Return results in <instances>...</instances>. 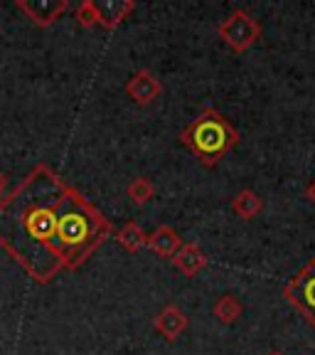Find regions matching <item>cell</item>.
I'll use <instances>...</instances> for the list:
<instances>
[{"instance_id": "6da1fadb", "label": "cell", "mask_w": 315, "mask_h": 355, "mask_svg": "<svg viewBox=\"0 0 315 355\" xmlns=\"http://www.w3.org/2000/svg\"><path fill=\"white\" fill-rule=\"evenodd\" d=\"M77 193L55 171L37 166L0 200V244L35 282H52L66 269L64 222Z\"/></svg>"}, {"instance_id": "7a4b0ae2", "label": "cell", "mask_w": 315, "mask_h": 355, "mask_svg": "<svg viewBox=\"0 0 315 355\" xmlns=\"http://www.w3.org/2000/svg\"><path fill=\"white\" fill-rule=\"evenodd\" d=\"M180 144L205 168H215L239 144V131L217 109L199 111L197 119L180 133Z\"/></svg>"}, {"instance_id": "3957f363", "label": "cell", "mask_w": 315, "mask_h": 355, "mask_svg": "<svg viewBox=\"0 0 315 355\" xmlns=\"http://www.w3.org/2000/svg\"><path fill=\"white\" fill-rule=\"evenodd\" d=\"M217 35L229 50L242 55L249 47H254L256 42L261 40V25L256 17H251L246 10H234L227 20L219 22L217 28Z\"/></svg>"}, {"instance_id": "277c9868", "label": "cell", "mask_w": 315, "mask_h": 355, "mask_svg": "<svg viewBox=\"0 0 315 355\" xmlns=\"http://www.w3.org/2000/svg\"><path fill=\"white\" fill-rule=\"evenodd\" d=\"M283 296L315 328V257H310L308 264L291 277V282L283 286Z\"/></svg>"}, {"instance_id": "5b68a950", "label": "cell", "mask_w": 315, "mask_h": 355, "mask_svg": "<svg viewBox=\"0 0 315 355\" xmlns=\"http://www.w3.org/2000/svg\"><path fill=\"white\" fill-rule=\"evenodd\" d=\"M126 94L138 106H148L163 94V84L158 82V77H155L153 72L138 69V72L126 82Z\"/></svg>"}, {"instance_id": "8992f818", "label": "cell", "mask_w": 315, "mask_h": 355, "mask_svg": "<svg viewBox=\"0 0 315 355\" xmlns=\"http://www.w3.org/2000/svg\"><path fill=\"white\" fill-rule=\"evenodd\" d=\"M153 326H155V331L161 333L163 338L168 340V343H172V340L180 338V336L185 333V328L190 326V318L180 306L168 304L158 311V316L153 318Z\"/></svg>"}, {"instance_id": "52a82bcc", "label": "cell", "mask_w": 315, "mask_h": 355, "mask_svg": "<svg viewBox=\"0 0 315 355\" xmlns=\"http://www.w3.org/2000/svg\"><path fill=\"white\" fill-rule=\"evenodd\" d=\"M17 8H20L22 12H28L30 20L37 22L39 28H47V25L60 20V17L69 10V3H66V0H35V3L20 0Z\"/></svg>"}, {"instance_id": "ba28073f", "label": "cell", "mask_w": 315, "mask_h": 355, "mask_svg": "<svg viewBox=\"0 0 315 355\" xmlns=\"http://www.w3.org/2000/svg\"><path fill=\"white\" fill-rule=\"evenodd\" d=\"M172 266H175L177 272L183 274V277L192 279L197 277L202 269H205L207 264H210V259H207V254L202 252V247L195 242H188L180 247V252H177L175 257H172Z\"/></svg>"}, {"instance_id": "9c48e42d", "label": "cell", "mask_w": 315, "mask_h": 355, "mask_svg": "<svg viewBox=\"0 0 315 355\" xmlns=\"http://www.w3.org/2000/svg\"><path fill=\"white\" fill-rule=\"evenodd\" d=\"M96 10H99L101 28L114 30L136 10V3L133 0H101V3H96Z\"/></svg>"}, {"instance_id": "30bf717a", "label": "cell", "mask_w": 315, "mask_h": 355, "mask_svg": "<svg viewBox=\"0 0 315 355\" xmlns=\"http://www.w3.org/2000/svg\"><path fill=\"white\" fill-rule=\"evenodd\" d=\"M180 247H183V239H180V234L175 230L168 227V225H161L155 232L148 234V250L153 254L163 257V259H172L180 252Z\"/></svg>"}, {"instance_id": "8fae6325", "label": "cell", "mask_w": 315, "mask_h": 355, "mask_svg": "<svg viewBox=\"0 0 315 355\" xmlns=\"http://www.w3.org/2000/svg\"><path fill=\"white\" fill-rule=\"evenodd\" d=\"M232 210L237 212L242 220H254V217L261 215V210H264V200L251 188H244L232 198Z\"/></svg>"}, {"instance_id": "7c38bea8", "label": "cell", "mask_w": 315, "mask_h": 355, "mask_svg": "<svg viewBox=\"0 0 315 355\" xmlns=\"http://www.w3.org/2000/svg\"><path fill=\"white\" fill-rule=\"evenodd\" d=\"M116 239L123 250L131 252V254H136V252H141L143 247H148V232L141 227L138 222H133V220H128L126 225L118 230Z\"/></svg>"}, {"instance_id": "4fadbf2b", "label": "cell", "mask_w": 315, "mask_h": 355, "mask_svg": "<svg viewBox=\"0 0 315 355\" xmlns=\"http://www.w3.org/2000/svg\"><path fill=\"white\" fill-rule=\"evenodd\" d=\"M212 313H215V318L219 323H224V326H232V323H237L239 318H242L244 306H242V301H239L237 296L224 294V296H219V299L215 301V306H212Z\"/></svg>"}, {"instance_id": "5bb4252c", "label": "cell", "mask_w": 315, "mask_h": 355, "mask_svg": "<svg viewBox=\"0 0 315 355\" xmlns=\"http://www.w3.org/2000/svg\"><path fill=\"white\" fill-rule=\"evenodd\" d=\"M126 195H128V200H131L133 205H138V207L148 205L150 200H153V195H155L153 180H150V178H145V175L133 178L131 183H128V188H126Z\"/></svg>"}, {"instance_id": "9a60e30c", "label": "cell", "mask_w": 315, "mask_h": 355, "mask_svg": "<svg viewBox=\"0 0 315 355\" xmlns=\"http://www.w3.org/2000/svg\"><path fill=\"white\" fill-rule=\"evenodd\" d=\"M74 17H77V22L82 25V28H94V25H99V10H96L94 0H84V3H79L77 10H74Z\"/></svg>"}, {"instance_id": "2e32d148", "label": "cell", "mask_w": 315, "mask_h": 355, "mask_svg": "<svg viewBox=\"0 0 315 355\" xmlns=\"http://www.w3.org/2000/svg\"><path fill=\"white\" fill-rule=\"evenodd\" d=\"M305 198H308L310 202H313V205H315V180L308 185V188H305Z\"/></svg>"}, {"instance_id": "e0dca14e", "label": "cell", "mask_w": 315, "mask_h": 355, "mask_svg": "<svg viewBox=\"0 0 315 355\" xmlns=\"http://www.w3.org/2000/svg\"><path fill=\"white\" fill-rule=\"evenodd\" d=\"M6 185H8V178L6 173L0 171V200H3V193H6Z\"/></svg>"}, {"instance_id": "ac0fdd59", "label": "cell", "mask_w": 315, "mask_h": 355, "mask_svg": "<svg viewBox=\"0 0 315 355\" xmlns=\"http://www.w3.org/2000/svg\"><path fill=\"white\" fill-rule=\"evenodd\" d=\"M266 355H283L281 350H271V353H266Z\"/></svg>"}]
</instances>
